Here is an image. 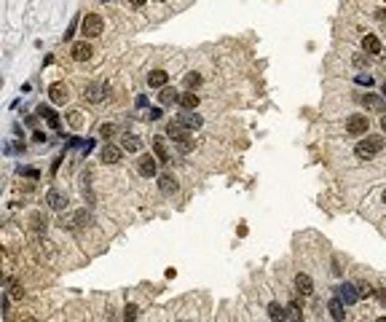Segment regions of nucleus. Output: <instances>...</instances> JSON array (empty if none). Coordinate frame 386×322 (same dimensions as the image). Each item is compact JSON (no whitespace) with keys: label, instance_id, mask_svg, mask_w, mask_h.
I'll list each match as a JSON object with an SVG mask.
<instances>
[{"label":"nucleus","instance_id":"nucleus-1","mask_svg":"<svg viewBox=\"0 0 386 322\" xmlns=\"http://www.w3.org/2000/svg\"><path fill=\"white\" fill-rule=\"evenodd\" d=\"M381 148H384V137L368 134V137H365V140L357 145V156H359V159H373V156H376Z\"/></svg>","mask_w":386,"mask_h":322},{"label":"nucleus","instance_id":"nucleus-2","mask_svg":"<svg viewBox=\"0 0 386 322\" xmlns=\"http://www.w3.org/2000/svg\"><path fill=\"white\" fill-rule=\"evenodd\" d=\"M59 226L62 228H86V226H91V215H89V209H75V212H70V215H64L62 220H59Z\"/></svg>","mask_w":386,"mask_h":322},{"label":"nucleus","instance_id":"nucleus-3","mask_svg":"<svg viewBox=\"0 0 386 322\" xmlns=\"http://www.w3.org/2000/svg\"><path fill=\"white\" fill-rule=\"evenodd\" d=\"M81 30H83L86 41H89V38H97V35H102V30H105V22H102V16H97V14H86V16H83V24H81Z\"/></svg>","mask_w":386,"mask_h":322},{"label":"nucleus","instance_id":"nucleus-4","mask_svg":"<svg viewBox=\"0 0 386 322\" xmlns=\"http://www.w3.org/2000/svg\"><path fill=\"white\" fill-rule=\"evenodd\" d=\"M368 127H370V118L362 116V113H354L349 116V121H346V129H349V134H368Z\"/></svg>","mask_w":386,"mask_h":322},{"label":"nucleus","instance_id":"nucleus-5","mask_svg":"<svg viewBox=\"0 0 386 322\" xmlns=\"http://www.w3.org/2000/svg\"><path fill=\"white\" fill-rule=\"evenodd\" d=\"M359 102H362V108L370 110V113H384V108H386L384 94H373V91L362 94V97H359Z\"/></svg>","mask_w":386,"mask_h":322},{"label":"nucleus","instance_id":"nucleus-6","mask_svg":"<svg viewBox=\"0 0 386 322\" xmlns=\"http://www.w3.org/2000/svg\"><path fill=\"white\" fill-rule=\"evenodd\" d=\"M137 172L142 175V177H156V172H158V159H153V153L139 156V161H137Z\"/></svg>","mask_w":386,"mask_h":322},{"label":"nucleus","instance_id":"nucleus-7","mask_svg":"<svg viewBox=\"0 0 386 322\" xmlns=\"http://www.w3.org/2000/svg\"><path fill=\"white\" fill-rule=\"evenodd\" d=\"M70 54H72V59H75V62H89L91 54H94V49H91L89 41H78V43H72Z\"/></svg>","mask_w":386,"mask_h":322},{"label":"nucleus","instance_id":"nucleus-8","mask_svg":"<svg viewBox=\"0 0 386 322\" xmlns=\"http://www.w3.org/2000/svg\"><path fill=\"white\" fill-rule=\"evenodd\" d=\"M46 204H49L51 209H57V212H62V209H67L70 199H67V193H62V191H49V193H46Z\"/></svg>","mask_w":386,"mask_h":322},{"label":"nucleus","instance_id":"nucleus-9","mask_svg":"<svg viewBox=\"0 0 386 322\" xmlns=\"http://www.w3.org/2000/svg\"><path fill=\"white\" fill-rule=\"evenodd\" d=\"M335 298H341L346 306H351V304H357V301H359V290H357L354 285H349V282H346V285L335 287Z\"/></svg>","mask_w":386,"mask_h":322},{"label":"nucleus","instance_id":"nucleus-10","mask_svg":"<svg viewBox=\"0 0 386 322\" xmlns=\"http://www.w3.org/2000/svg\"><path fill=\"white\" fill-rule=\"evenodd\" d=\"M49 97H51V102H54V105H67L70 89L64 86V83H51V86H49Z\"/></svg>","mask_w":386,"mask_h":322},{"label":"nucleus","instance_id":"nucleus-11","mask_svg":"<svg viewBox=\"0 0 386 322\" xmlns=\"http://www.w3.org/2000/svg\"><path fill=\"white\" fill-rule=\"evenodd\" d=\"M166 137H169V140H175V142H180V140H185V137H191V134H188V127H185L180 118H175V121L166 127Z\"/></svg>","mask_w":386,"mask_h":322},{"label":"nucleus","instance_id":"nucleus-12","mask_svg":"<svg viewBox=\"0 0 386 322\" xmlns=\"http://www.w3.org/2000/svg\"><path fill=\"white\" fill-rule=\"evenodd\" d=\"M327 312H330V317L335 320V322H343L346 320V306H343L341 298H332L330 304H327Z\"/></svg>","mask_w":386,"mask_h":322},{"label":"nucleus","instance_id":"nucleus-13","mask_svg":"<svg viewBox=\"0 0 386 322\" xmlns=\"http://www.w3.org/2000/svg\"><path fill=\"white\" fill-rule=\"evenodd\" d=\"M295 290L298 293H303V295H309V293H314V279L309 277V274H298L295 277Z\"/></svg>","mask_w":386,"mask_h":322},{"label":"nucleus","instance_id":"nucleus-14","mask_svg":"<svg viewBox=\"0 0 386 322\" xmlns=\"http://www.w3.org/2000/svg\"><path fill=\"white\" fill-rule=\"evenodd\" d=\"M362 49H365L368 57H376V54H381V41H378L376 35H365L362 38Z\"/></svg>","mask_w":386,"mask_h":322},{"label":"nucleus","instance_id":"nucleus-15","mask_svg":"<svg viewBox=\"0 0 386 322\" xmlns=\"http://www.w3.org/2000/svg\"><path fill=\"white\" fill-rule=\"evenodd\" d=\"M158 188H161V193H166V196H172V193H177V180L172 175H161L158 177Z\"/></svg>","mask_w":386,"mask_h":322},{"label":"nucleus","instance_id":"nucleus-16","mask_svg":"<svg viewBox=\"0 0 386 322\" xmlns=\"http://www.w3.org/2000/svg\"><path fill=\"white\" fill-rule=\"evenodd\" d=\"M268 317H271V322H287L290 317H287V309H284L282 304H268Z\"/></svg>","mask_w":386,"mask_h":322},{"label":"nucleus","instance_id":"nucleus-17","mask_svg":"<svg viewBox=\"0 0 386 322\" xmlns=\"http://www.w3.org/2000/svg\"><path fill=\"white\" fill-rule=\"evenodd\" d=\"M166 81H169V73H166V70H153V73L148 75V83L153 89H164Z\"/></svg>","mask_w":386,"mask_h":322},{"label":"nucleus","instance_id":"nucleus-18","mask_svg":"<svg viewBox=\"0 0 386 322\" xmlns=\"http://www.w3.org/2000/svg\"><path fill=\"white\" fill-rule=\"evenodd\" d=\"M102 161H105V164L121 161V148H118V145H110V142H108V145L102 148Z\"/></svg>","mask_w":386,"mask_h":322},{"label":"nucleus","instance_id":"nucleus-19","mask_svg":"<svg viewBox=\"0 0 386 322\" xmlns=\"http://www.w3.org/2000/svg\"><path fill=\"white\" fill-rule=\"evenodd\" d=\"M3 285L5 287H8V293H11V298H24V287L22 285H19V279H14V277H5L3 279Z\"/></svg>","mask_w":386,"mask_h":322},{"label":"nucleus","instance_id":"nucleus-20","mask_svg":"<svg viewBox=\"0 0 386 322\" xmlns=\"http://www.w3.org/2000/svg\"><path fill=\"white\" fill-rule=\"evenodd\" d=\"M153 153H156V159L158 161H169V150H166V145H164V137H153Z\"/></svg>","mask_w":386,"mask_h":322},{"label":"nucleus","instance_id":"nucleus-21","mask_svg":"<svg viewBox=\"0 0 386 322\" xmlns=\"http://www.w3.org/2000/svg\"><path fill=\"white\" fill-rule=\"evenodd\" d=\"M38 116H41V118H46V124H49L51 129H59V116H57L51 108H46V105H41V108H38Z\"/></svg>","mask_w":386,"mask_h":322},{"label":"nucleus","instance_id":"nucleus-22","mask_svg":"<svg viewBox=\"0 0 386 322\" xmlns=\"http://www.w3.org/2000/svg\"><path fill=\"white\" fill-rule=\"evenodd\" d=\"M180 108H183V110H196V108H198L196 91H185V94L180 97Z\"/></svg>","mask_w":386,"mask_h":322},{"label":"nucleus","instance_id":"nucleus-23","mask_svg":"<svg viewBox=\"0 0 386 322\" xmlns=\"http://www.w3.org/2000/svg\"><path fill=\"white\" fill-rule=\"evenodd\" d=\"M180 97H183V94H177L172 86H164L161 94H158V102H161V105H172V102H180Z\"/></svg>","mask_w":386,"mask_h":322},{"label":"nucleus","instance_id":"nucleus-24","mask_svg":"<svg viewBox=\"0 0 386 322\" xmlns=\"http://www.w3.org/2000/svg\"><path fill=\"white\" fill-rule=\"evenodd\" d=\"M124 150H129V153H137L139 148H142V140H139L137 134H124Z\"/></svg>","mask_w":386,"mask_h":322},{"label":"nucleus","instance_id":"nucleus-25","mask_svg":"<svg viewBox=\"0 0 386 322\" xmlns=\"http://www.w3.org/2000/svg\"><path fill=\"white\" fill-rule=\"evenodd\" d=\"M180 121H183L185 127H188V129H198V127H201V116L191 113V110H185V113L180 116Z\"/></svg>","mask_w":386,"mask_h":322},{"label":"nucleus","instance_id":"nucleus-26","mask_svg":"<svg viewBox=\"0 0 386 322\" xmlns=\"http://www.w3.org/2000/svg\"><path fill=\"white\" fill-rule=\"evenodd\" d=\"M30 223H32V231L35 234H46V218L41 212H32L30 215Z\"/></svg>","mask_w":386,"mask_h":322},{"label":"nucleus","instance_id":"nucleus-27","mask_svg":"<svg viewBox=\"0 0 386 322\" xmlns=\"http://www.w3.org/2000/svg\"><path fill=\"white\" fill-rule=\"evenodd\" d=\"M287 317H290V320H295V322H301V320H303V306H301V301H298V298L287 306Z\"/></svg>","mask_w":386,"mask_h":322},{"label":"nucleus","instance_id":"nucleus-28","mask_svg":"<svg viewBox=\"0 0 386 322\" xmlns=\"http://www.w3.org/2000/svg\"><path fill=\"white\" fill-rule=\"evenodd\" d=\"M198 86H201V75H198V73H188V75H185V89H188V91H196Z\"/></svg>","mask_w":386,"mask_h":322},{"label":"nucleus","instance_id":"nucleus-29","mask_svg":"<svg viewBox=\"0 0 386 322\" xmlns=\"http://www.w3.org/2000/svg\"><path fill=\"white\" fill-rule=\"evenodd\" d=\"M67 124L72 129H81L83 127V116L78 113V110H70V113H67Z\"/></svg>","mask_w":386,"mask_h":322},{"label":"nucleus","instance_id":"nucleus-30","mask_svg":"<svg viewBox=\"0 0 386 322\" xmlns=\"http://www.w3.org/2000/svg\"><path fill=\"white\" fill-rule=\"evenodd\" d=\"M102 91H108V89H102ZM102 91H99V86H94V83H91V86L86 89V100L99 102V100H102Z\"/></svg>","mask_w":386,"mask_h":322},{"label":"nucleus","instance_id":"nucleus-31","mask_svg":"<svg viewBox=\"0 0 386 322\" xmlns=\"http://www.w3.org/2000/svg\"><path fill=\"white\" fill-rule=\"evenodd\" d=\"M124 312H126V314H124V320H126V322H137V312H139V309H137L134 304H129V306L124 309Z\"/></svg>","mask_w":386,"mask_h":322},{"label":"nucleus","instance_id":"nucleus-32","mask_svg":"<svg viewBox=\"0 0 386 322\" xmlns=\"http://www.w3.org/2000/svg\"><path fill=\"white\" fill-rule=\"evenodd\" d=\"M193 145H196V142H193L191 137H185V140H180V142H177V148L183 150V153H191V150H193Z\"/></svg>","mask_w":386,"mask_h":322},{"label":"nucleus","instance_id":"nucleus-33","mask_svg":"<svg viewBox=\"0 0 386 322\" xmlns=\"http://www.w3.org/2000/svg\"><path fill=\"white\" fill-rule=\"evenodd\" d=\"M359 298H362V295H376V287H370L368 282H359Z\"/></svg>","mask_w":386,"mask_h":322},{"label":"nucleus","instance_id":"nucleus-34","mask_svg":"<svg viewBox=\"0 0 386 322\" xmlns=\"http://www.w3.org/2000/svg\"><path fill=\"white\" fill-rule=\"evenodd\" d=\"M8 304H11V301H8V295H3V298H0V312H3V317L8 314Z\"/></svg>","mask_w":386,"mask_h":322},{"label":"nucleus","instance_id":"nucleus-35","mask_svg":"<svg viewBox=\"0 0 386 322\" xmlns=\"http://www.w3.org/2000/svg\"><path fill=\"white\" fill-rule=\"evenodd\" d=\"M116 134V127H113V124H105L102 127V137H113Z\"/></svg>","mask_w":386,"mask_h":322},{"label":"nucleus","instance_id":"nucleus-36","mask_svg":"<svg viewBox=\"0 0 386 322\" xmlns=\"http://www.w3.org/2000/svg\"><path fill=\"white\" fill-rule=\"evenodd\" d=\"M376 295L381 301V306H386V287H376Z\"/></svg>","mask_w":386,"mask_h":322},{"label":"nucleus","instance_id":"nucleus-37","mask_svg":"<svg viewBox=\"0 0 386 322\" xmlns=\"http://www.w3.org/2000/svg\"><path fill=\"white\" fill-rule=\"evenodd\" d=\"M354 64H359V67H365V64H368V59H365L362 54H357V57H354Z\"/></svg>","mask_w":386,"mask_h":322},{"label":"nucleus","instance_id":"nucleus-38","mask_svg":"<svg viewBox=\"0 0 386 322\" xmlns=\"http://www.w3.org/2000/svg\"><path fill=\"white\" fill-rule=\"evenodd\" d=\"M357 81H359V83H368V86H370V83H373V78H370V75H359Z\"/></svg>","mask_w":386,"mask_h":322},{"label":"nucleus","instance_id":"nucleus-39","mask_svg":"<svg viewBox=\"0 0 386 322\" xmlns=\"http://www.w3.org/2000/svg\"><path fill=\"white\" fill-rule=\"evenodd\" d=\"M129 3H131V5H134V8H142V5H145V3H148V0H129Z\"/></svg>","mask_w":386,"mask_h":322},{"label":"nucleus","instance_id":"nucleus-40","mask_svg":"<svg viewBox=\"0 0 386 322\" xmlns=\"http://www.w3.org/2000/svg\"><path fill=\"white\" fill-rule=\"evenodd\" d=\"M150 118L156 121V118H161V108H156V110H150Z\"/></svg>","mask_w":386,"mask_h":322},{"label":"nucleus","instance_id":"nucleus-41","mask_svg":"<svg viewBox=\"0 0 386 322\" xmlns=\"http://www.w3.org/2000/svg\"><path fill=\"white\" fill-rule=\"evenodd\" d=\"M381 127H384V132H386V118H381Z\"/></svg>","mask_w":386,"mask_h":322},{"label":"nucleus","instance_id":"nucleus-42","mask_svg":"<svg viewBox=\"0 0 386 322\" xmlns=\"http://www.w3.org/2000/svg\"><path fill=\"white\" fill-rule=\"evenodd\" d=\"M376 322H386V317H378V320H376Z\"/></svg>","mask_w":386,"mask_h":322},{"label":"nucleus","instance_id":"nucleus-43","mask_svg":"<svg viewBox=\"0 0 386 322\" xmlns=\"http://www.w3.org/2000/svg\"><path fill=\"white\" fill-rule=\"evenodd\" d=\"M384 204H386V191H384Z\"/></svg>","mask_w":386,"mask_h":322},{"label":"nucleus","instance_id":"nucleus-44","mask_svg":"<svg viewBox=\"0 0 386 322\" xmlns=\"http://www.w3.org/2000/svg\"><path fill=\"white\" fill-rule=\"evenodd\" d=\"M384 100H386V86H384Z\"/></svg>","mask_w":386,"mask_h":322},{"label":"nucleus","instance_id":"nucleus-45","mask_svg":"<svg viewBox=\"0 0 386 322\" xmlns=\"http://www.w3.org/2000/svg\"><path fill=\"white\" fill-rule=\"evenodd\" d=\"M24 322H38V320H24Z\"/></svg>","mask_w":386,"mask_h":322}]
</instances>
